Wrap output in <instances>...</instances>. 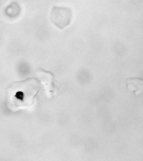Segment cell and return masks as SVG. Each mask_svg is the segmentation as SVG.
Returning a JSON list of instances; mask_svg holds the SVG:
<instances>
[{
    "label": "cell",
    "mask_w": 143,
    "mask_h": 161,
    "mask_svg": "<svg viewBox=\"0 0 143 161\" xmlns=\"http://www.w3.org/2000/svg\"><path fill=\"white\" fill-rule=\"evenodd\" d=\"M40 84L33 78L13 83L7 90L8 107L16 111L32 106L41 90Z\"/></svg>",
    "instance_id": "obj_1"
},
{
    "label": "cell",
    "mask_w": 143,
    "mask_h": 161,
    "mask_svg": "<svg viewBox=\"0 0 143 161\" xmlns=\"http://www.w3.org/2000/svg\"><path fill=\"white\" fill-rule=\"evenodd\" d=\"M72 12L68 7L54 6L50 14L51 22L59 29H64L70 25Z\"/></svg>",
    "instance_id": "obj_2"
},
{
    "label": "cell",
    "mask_w": 143,
    "mask_h": 161,
    "mask_svg": "<svg viewBox=\"0 0 143 161\" xmlns=\"http://www.w3.org/2000/svg\"><path fill=\"white\" fill-rule=\"evenodd\" d=\"M36 76L43 85L47 97L51 98L53 96L58 90L55 85L54 75L49 71L39 69L37 70Z\"/></svg>",
    "instance_id": "obj_3"
},
{
    "label": "cell",
    "mask_w": 143,
    "mask_h": 161,
    "mask_svg": "<svg viewBox=\"0 0 143 161\" xmlns=\"http://www.w3.org/2000/svg\"><path fill=\"white\" fill-rule=\"evenodd\" d=\"M127 86L131 91H135L136 95L142 93L143 89V80L141 79L133 78L127 80Z\"/></svg>",
    "instance_id": "obj_4"
},
{
    "label": "cell",
    "mask_w": 143,
    "mask_h": 161,
    "mask_svg": "<svg viewBox=\"0 0 143 161\" xmlns=\"http://www.w3.org/2000/svg\"><path fill=\"white\" fill-rule=\"evenodd\" d=\"M20 11L21 8L19 4L16 2H12L6 7L5 14L9 17L15 18L18 16Z\"/></svg>",
    "instance_id": "obj_5"
}]
</instances>
